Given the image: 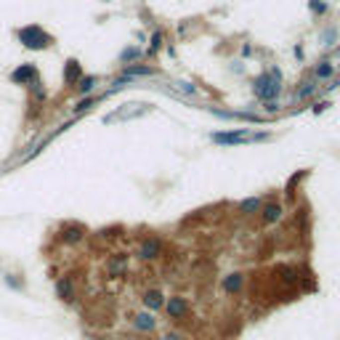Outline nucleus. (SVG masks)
<instances>
[{"label": "nucleus", "mask_w": 340, "mask_h": 340, "mask_svg": "<svg viewBox=\"0 0 340 340\" xmlns=\"http://www.w3.org/2000/svg\"><path fill=\"white\" fill-rule=\"evenodd\" d=\"M255 90H258L260 98H274L276 93H279V72L274 69L271 75L258 77V83H255Z\"/></svg>", "instance_id": "nucleus-1"}, {"label": "nucleus", "mask_w": 340, "mask_h": 340, "mask_svg": "<svg viewBox=\"0 0 340 340\" xmlns=\"http://www.w3.org/2000/svg\"><path fill=\"white\" fill-rule=\"evenodd\" d=\"M19 40L24 43L27 48H45V45H48V35H45L40 27H24L19 32Z\"/></svg>", "instance_id": "nucleus-2"}, {"label": "nucleus", "mask_w": 340, "mask_h": 340, "mask_svg": "<svg viewBox=\"0 0 340 340\" xmlns=\"http://www.w3.org/2000/svg\"><path fill=\"white\" fill-rule=\"evenodd\" d=\"M165 311H168V316L170 319H186L189 316V300L183 298V295H173V298H168L165 300Z\"/></svg>", "instance_id": "nucleus-3"}, {"label": "nucleus", "mask_w": 340, "mask_h": 340, "mask_svg": "<svg viewBox=\"0 0 340 340\" xmlns=\"http://www.w3.org/2000/svg\"><path fill=\"white\" fill-rule=\"evenodd\" d=\"M133 330L136 332H144V335H152L157 330V319H154L152 311H138L133 316Z\"/></svg>", "instance_id": "nucleus-4"}, {"label": "nucleus", "mask_w": 340, "mask_h": 340, "mask_svg": "<svg viewBox=\"0 0 340 340\" xmlns=\"http://www.w3.org/2000/svg\"><path fill=\"white\" fill-rule=\"evenodd\" d=\"M160 253H162V242L160 239H144L141 245H138V258H144V260H154V258H160Z\"/></svg>", "instance_id": "nucleus-5"}, {"label": "nucleus", "mask_w": 340, "mask_h": 340, "mask_svg": "<svg viewBox=\"0 0 340 340\" xmlns=\"http://www.w3.org/2000/svg\"><path fill=\"white\" fill-rule=\"evenodd\" d=\"M242 287H245V274H239V271H234V274H229V276H223V279H221V290L226 292V295H237Z\"/></svg>", "instance_id": "nucleus-6"}, {"label": "nucleus", "mask_w": 340, "mask_h": 340, "mask_svg": "<svg viewBox=\"0 0 340 340\" xmlns=\"http://www.w3.org/2000/svg\"><path fill=\"white\" fill-rule=\"evenodd\" d=\"M247 130H231V133H213V141L215 144H229V146H234V144H242L247 141Z\"/></svg>", "instance_id": "nucleus-7"}, {"label": "nucleus", "mask_w": 340, "mask_h": 340, "mask_svg": "<svg viewBox=\"0 0 340 340\" xmlns=\"http://www.w3.org/2000/svg\"><path fill=\"white\" fill-rule=\"evenodd\" d=\"M56 295L64 300V303H72V298H75L72 276H61V279H56Z\"/></svg>", "instance_id": "nucleus-8"}, {"label": "nucleus", "mask_w": 340, "mask_h": 340, "mask_svg": "<svg viewBox=\"0 0 340 340\" xmlns=\"http://www.w3.org/2000/svg\"><path fill=\"white\" fill-rule=\"evenodd\" d=\"M144 306H146V311H160V308H165V295L160 290L144 292Z\"/></svg>", "instance_id": "nucleus-9"}, {"label": "nucleus", "mask_w": 340, "mask_h": 340, "mask_svg": "<svg viewBox=\"0 0 340 340\" xmlns=\"http://www.w3.org/2000/svg\"><path fill=\"white\" fill-rule=\"evenodd\" d=\"M260 213H263V221H266V223H274V221L282 218V205L268 202L266 207H260Z\"/></svg>", "instance_id": "nucleus-10"}, {"label": "nucleus", "mask_w": 340, "mask_h": 340, "mask_svg": "<svg viewBox=\"0 0 340 340\" xmlns=\"http://www.w3.org/2000/svg\"><path fill=\"white\" fill-rule=\"evenodd\" d=\"M125 271H128V258L125 255H117V258L109 260V274L112 276H122Z\"/></svg>", "instance_id": "nucleus-11"}, {"label": "nucleus", "mask_w": 340, "mask_h": 340, "mask_svg": "<svg viewBox=\"0 0 340 340\" xmlns=\"http://www.w3.org/2000/svg\"><path fill=\"white\" fill-rule=\"evenodd\" d=\"M260 207H263V202H260L258 197H250V199H242V202H239V210H242L245 215L260 213Z\"/></svg>", "instance_id": "nucleus-12"}, {"label": "nucleus", "mask_w": 340, "mask_h": 340, "mask_svg": "<svg viewBox=\"0 0 340 340\" xmlns=\"http://www.w3.org/2000/svg\"><path fill=\"white\" fill-rule=\"evenodd\" d=\"M11 77H13V83H24V80H32V77H35V67H32V64H27V67L16 69V72H13Z\"/></svg>", "instance_id": "nucleus-13"}, {"label": "nucleus", "mask_w": 340, "mask_h": 340, "mask_svg": "<svg viewBox=\"0 0 340 340\" xmlns=\"http://www.w3.org/2000/svg\"><path fill=\"white\" fill-rule=\"evenodd\" d=\"M80 77V67H77V61H69L67 64V83H72Z\"/></svg>", "instance_id": "nucleus-14"}, {"label": "nucleus", "mask_w": 340, "mask_h": 340, "mask_svg": "<svg viewBox=\"0 0 340 340\" xmlns=\"http://www.w3.org/2000/svg\"><path fill=\"white\" fill-rule=\"evenodd\" d=\"M83 234H80V229H67L64 231V242H80Z\"/></svg>", "instance_id": "nucleus-15"}, {"label": "nucleus", "mask_w": 340, "mask_h": 340, "mask_svg": "<svg viewBox=\"0 0 340 340\" xmlns=\"http://www.w3.org/2000/svg\"><path fill=\"white\" fill-rule=\"evenodd\" d=\"M332 75V64H327V61H322L319 67H316V77H330Z\"/></svg>", "instance_id": "nucleus-16"}, {"label": "nucleus", "mask_w": 340, "mask_h": 340, "mask_svg": "<svg viewBox=\"0 0 340 340\" xmlns=\"http://www.w3.org/2000/svg\"><path fill=\"white\" fill-rule=\"evenodd\" d=\"M5 284H8V287H13V290H24V282H19L13 274H8V276H5Z\"/></svg>", "instance_id": "nucleus-17"}, {"label": "nucleus", "mask_w": 340, "mask_h": 340, "mask_svg": "<svg viewBox=\"0 0 340 340\" xmlns=\"http://www.w3.org/2000/svg\"><path fill=\"white\" fill-rule=\"evenodd\" d=\"M138 56H141V51H138V48H128L125 53H122V61H130V59H138Z\"/></svg>", "instance_id": "nucleus-18"}, {"label": "nucleus", "mask_w": 340, "mask_h": 340, "mask_svg": "<svg viewBox=\"0 0 340 340\" xmlns=\"http://www.w3.org/2000/svg\"><path fill=\"white\" fill-rule=\"evenodd\" d=\"M93 83H96L93 77H85V80H83V85H80V90H83V93H88V90L93 88Z\"/></svg>", "instance_id": "nucleus-19"}, {"label": "nucleus", "mask_w": 340, "mask_h": 340, "mask_svg": "<svg viewBox=\"0 0 340 340\" xmlns=\"http://www.w3.org/2000/svg\"><path fill=\"white\" fill-rule=\"evenodd\" d=\"M162 340H183V335H178V332H168V335H162Z\"/></svg>", "instance_id": "nucleus-20"}, {"label": "nucleus", "mask_w": 340, "mask_h": 340, "mask_svg": "<svg viewBox=\"0 0 340 340\" xmlns=\"http://www.w3.org/2000/svg\"><path fill=\"white\" fill-rule=\"evenodd\" d=\"M311 93H314V85H306V88L300 90V96H303V98H306V96H311Z\"/></svg>", "instance_id": "nucleus-21"}, {"label": "nucleus", "mask_w": 340, "mask_h": 340, "mask_svg": "<svg viewBox=\"0 0 340 340\" xmlns=\"http://www.w3.org/2000/svg\"><path fill=\"white\" fill-rule=\"evenodd\" d=\"M229 117H242V114H229ZM245 120H253V122H258V117H255V114H245Z\"/></svg>", "instance_id": "nucleus-22"}]
</instances>
